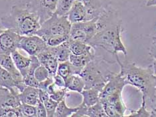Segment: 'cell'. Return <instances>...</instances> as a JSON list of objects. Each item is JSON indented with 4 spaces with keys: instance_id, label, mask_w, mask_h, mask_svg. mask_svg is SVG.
<instances>
[{
    "instance_id": "2",
    "label": "cell",
    "mask_w": 156,
    "mask_h": 117,
    "mask_svg": "<svg viewBox=\"0 0 156 117\" xmlns=\"http://www.w3.org/2000/svg\"><path fill=\"white\" fill-rule=\"evenodd\" d=\"M116 61L120 66V74L123 77L127 85L137 88L150 102L151 109L156 101V76L153 65L142 68L134 62H121L118 54Z\"/></svg>"
},
{
    "instance_id": "30",
    "label": "cell",
    "mask_w": 156,
    "mask_h": 117,
    "mask_svg": "<svg viewBox=\"0 0 156 117\" xmlns=\"http://www.w3.org/2000/svg\"><path fill=\"white\" fill-rule=\"evenodd\" d=\"M69 35H51L47 38H44V41L49 47H55L61 45L64 42L68 41Z\"/></svg>"
},
{
    "instance_id": "29",
    "label": "cell",
    "mask_w": 156,
    "mask_h": 117,
    "mask_svg": "<svg viewBox=\"0 0 156 117\" xmlns=\"http://www.w3.org/2000/svg\"><path fill=\"white\" fill-rule=\"evenodd\" d=\"M142 102H141V105L140 108L136 110V111H133V110H131L130 114L126 116H132V117H151V112L148 111L147 110V102L145 100V97L144 95H142Z\"/></svg>"
},
{
    "instance_id": "6",
    "label": "cell",
    "mask_w": 156,
    "mask_h": 117,
    "mask_svg": "<svg viewBox=\"0 0 156 117\" xmlns=\"http://www.w3.org/2000/svg\"><path fill=\"white\" fill-rule=\"evenodd\" d=\"M98 31L97 18L72 24L69 40L87 42Z\"/></svg>"
},
{
    "instance_id": "26",
    "label": "cell",
    "mask_w": 156,
    "mask_h": 117,
    "mask_svg": "<svg viewBox=\"0 0 156 117\" xmlns=\"http://www.w3.org/2000/svg\"><path fill=\"white\" fill-rule=\"evenodd\" d=\"M57 74L63 77L65 80L72 74H79L69 61L59 62L57 70Z\"/></svg>"
},
{
    "instance_id": "33",
    "label": "cell",
    "mask_w": 156,
    "mask_h": 117,
    "mask_svg": "<svg viewBox=\"0 0 156 117\" xmlns=\"http://www.w3.org/2000/svg\"><path fill=\"white\" fill-rule=\"evenodd\" d=\"M34 76L38 82H40L41 81L48 79V78L50 77V75H49V72L48 69L44 66L41 64L35 69L34 72Z\"/></svg>"
},
{
    "instance_id": "40",
    "label": "cell",
    "mask_w": 156,
    "mask_h": 117,
    "mask_svg": "<svg viewBox=\"0 0 156 117\" xmlns=\"http://www.w3.org/2000/svg\"><path fill=\"white\" fill-rule=\"evenodd\" d=\"M153 68H154V74L156 75V60H153Z\"/></svg>"
},
{
    "instance_id": "17",
    "label": "cell",
    "mask_w": 156,
    "mask_h": 117,
    "mask_svg": "<svg viewBox=\"0 0 156 117\" xmlns=\"http://www.w3.org/2000/svg\"><path fill=\"white\" fill-rule=\"evenodd\" d=\"M95 56H96L95 50L90 53H87V54L79 56L71 54L69 61L73 65L74 68L77 70L78 73L80 74L81 71L82 70L84 67L90 62H91L92 60H94L95 58Z\"/></svg>"
},
{
    "instance_id": "12",
    "label": "cell",
    "mask_w": 156,
    "mask_h": 117,
    "mask_svg": "<svg viewBox=\"0 0 156 117\" xmlns=\"http://www.w3.org/2000/svg\"><path fill=\"white\" fill-rule=\"evenodd\" d=\"M0 66L11 74L15 81L16 86L20 93L22 92L26 85L23 81V77L14 63L11 54H0Z\"/></svg>"
},
{
    "instance_id": "1",
    "label": "cell",
    "mask_w": 156,
    "mask_h": 117,
    "mask_svg": "<svg viewBox=\"0 0 156 117\" xmlns=\"http://www.w3.org/2000/svg\"><path fill=\"white\" fill-rule=\"evenodd\" d=\"M98 31L87 43L94 48H100L112 54L127 52L121 38L123 29L118 13L111 6L97 18Z\"/></svg>"
},
{
    "instance_id": "15",
    "label": "cell",
    "mask_w": 156,
    "mask_h": 117,
    "mask_svg": "<svg viewBox=\"0 0 156 117\" xmlns=\"http://www.w3.org/2000/svg\"><path fill=\"white\" fill-rule=\"evenodd\" d=\"M41 65L48 69L51 77H54L57 74L59 62L55 56L49 51L48 48L37 56Z\"/></svg>"
},
{
    "instance_id": "20",
    "label": "cell",
    "mask_w": 156,
    "mask_h": 117,
    "mask_svg": "<svg viewBox=\"0 0 156 117\" xmlns=\"http://www.w3.org/2000/svg\"><path fill=\"white\" fill-rule=\"evenodd\" d=\"M101 91V88L97 87L84 89L81 93L83 97V101L81 104L86 106V107H90V106L96 104L98 102L100 101Z\"/></svg>"
},
{
    "instance_id": "21",
    "label": "cell",
    "mask_w": 156,
    "mask_h": 117,
    "mask_svg": "<svg viewBox=\"0 0 156 117\" xmlns=\"http://www.w3.org/2000/svg\"><path fill=\"white\" fill-rule=\"evenodd\" d=\"M69 46L71 52V54L73 55L79 56L82 55L87 53H90L95 50V48L91 45L87 44V42H81L79 40H68Z\"/></svg>"
},
{
    "instance_id": "34",
    "label": "cell",
    "mask_w": 156,
    "mask_h": 117,
    "mask_svg": "<svg viewBox=\"0 0 156 117\" xmlns=\"http://www.w3.org/2000/svg\"><path fill=\"white\" fill-rule=\"evenodd\" d=\"M43 102L45 107L46 111H47V117H54L55 110L58 102L53 100L50 97Z\"/></svg>"
},
{
    "instance_id": "28",
    "label": "cell",
    "mask_w": 156,
    "mask_h": 117,
    "mask_svg": "<svg viewBox=\"0 0 156 117\" xmlns=\"http://www.w3.org/2000/svg\"><path fill=\"white\" fill-rule=\"evenodd\" d=\"M76 0H58L55 13L58 16H67Z\"/></svg>"
},
{
    "instance_id": "13",
    "label": "cell",
    "mask_w": 156,
    "mask_h": 117,
    "mask_svg": "<svg viewBox=\"0 0 156 117\" xmlns=\"http://www.w3.org/2000/svg\"><path fill=\"white\" fill-rule=\"evenodd\" d=\"M86 7L87 21L98 18L101 14L112 6L111 0H79Z\"/></svg>"
},
{
    "instance_id": "31",
    "label": "cell",
    "mask_w": 156,
    "mask_h": 117,
    "mask_svg": "<svg viewBox=\"0 0 156 117\" xmlns=\"http://www.w3.org/2000/svg\"><path fill=\"white\" fill-rule=\"evenodd\" d=\"M22 116L36 117V108L35 106L26 103H21L18 107Z\"/></svg>"
},
{
    "instance_id": "32",
    "label": "cell",
    "mask_w": 156,
    "mask_h": 117,
    "mask_svg": "<svg viewBox=\"0 0 156 117\" xmlns=\"http://www.w3.org/2000/svg\"><path fill=\"white\" fill-rule=\"evenodd\" d=\"M19 107V106H18ZM18 107H2L0 108V117H20L22 115Z\"/></svg>"
},
{
    "instance_id": "8",
    "label": "cell",
    "mask_w": 156,
    "mask_h": 117,
    "mask_svg": "<svg viewBox=\"0 0 156 117\" xmlns=\"http://www.w3.org/2000/svg\"><path fill=\"white\" fill-rule=\"evenodd\" d=\"M57 2L58 0H29L26 5L37 14L42 24L55 13Z\"/></svg>"
},
{
    "instance_id": "42",
    "label": "cell",
    "mask_w": 156,
    "mask_h": 117,
    "mask_svg": "<svg viewBox=\"0 0 156 117\" xmlns=\"http://www.w3.org/2000/svg\"><path fill=\"white\" fill-rule=\"evenodd\" d=\"M155 76H156V75H155Z\"/></svg>"
},
{
    "instance_id": "39",
    "label": "cell",
    "mask_w": 156,
    "mask_h": 117,
    "mask_svg": "<svg viewBox=\"0 0 156 117\" xmlns=\"http://www.w3.org/2000/svg\"><path fill=\"white\" fill-rule=\"evenodd\" d=\"M145 5L148 7L156 6V0H147Z\"/></svg>"
},
{
    "instance_id": "19",
    "label": "cell",
    "mask_w": 156,
    "mask_h": 117,
    "mask_svg": "<svg viewBox=\"0 0 156 117\" xmlns=\"http://www.w3.org/2000/svg\"><path fill=\"white\" fill-rule=\"evenodd\" d=\"M39 93L40 90L37 88L26 86L19 94L20 100L22 103L36 106L39 101Z\"/></svg>"
},
{
    "instance_id": "38",
    "label": "cell",
    "mask_w": 156,
    "mask_h": 117,
    "mask_svg": "<svg viewBox=\"0 0 156 117\" xmlns=\"http://www.w3.org/2000/svg\"><path fill=\"white\" fill-rule=\"evenodd\" d=\"M149 54H150V56L153 60H156V37H153L151 46L150 49V53Z\"/></svg>"
},
{
    "instance_id": "18",
    "label": "cell",
    "mask_w": 156,
    "mask_h": 117,
    "mask_svg": "<svg viewBox=\"0 0 156 117\" xmlns=\"http://www.w3.org/2000/svg\"><path fill=\"white\" fill-rule=\"evenodd\" d=\"M11 56L17 68L19 70L23 77L26 76L30 66L31 60L30 56L26 57V56H23L17 49L13 52L11 54Z\"/></svg>"
},
{
    "instance_id": "36",
    "label": "cell",
    "mask_w": 156,
    "mask_h": 117,
    "mask_svg": "<svg viewBox=\"0 0 156 117\" xmlns=\"http://www.w3.org/2000/svg\"><path fill=\"white\" fill-rule=\"evenodd\" d=\"M53 79H54V83L57 86H58L59 88H66L65 79L60 75H59V74H56L53 77Z\"/></svg>"
},
{
    "instance_id": "4",
    "label": "cell",
    "mask_w": 156,
    "mask_h": 117,
    "mask_svg": "<svg viewBox=\"0 0 156 117\" xmlns=\"http://www.w3.org/2000/svg\"><path fill=\"white\" fill-rule=\"evenodd\" d=\"M114 63L106 59L95 56L81 71L80 75L82 77L85 82V89L97 87L102 88L113 72L109 70V65Z\"/></svg>"
},
{
    "instance_id": "24",
    "label": "cell",
    "mask_w": 156,
    "mask_h": 117,
    "mask_svg": "<svg viewBox=\"0 0 156 117\" xmlns=\"http://www.w3.org/2000/svg\"><path fill=\"white\" fill-rule=\"evenodd\" d=\"M0 86L8 88L14 94H20L16 86L15 81L8 71L0 66Z\"/></svg>"
},
{
    "instance_id": "35",
    "label": "cell",
    "mask_w": 156,
    "mask_h": 117,
    "mask_svg": "<svg viewBox=\"0 0 156 117\" xmlns=\"http://www.w3.org/2000/svg\"><path fill=\"white\" fill-rule=\"evenodd\" d=\"M36 108V114L37 117H47V111L43 102H41L40 99L35 106Z\"/></svg>"
},
{
    "instance_id": "16",
    "label": "cell",
    "mask_w": 156,
    "mask_h": 117,
    "mask_svg": "<svg viewBox=\"0 0 156 117\" xmlns=\"http://www.w3.org/2000/svg\"><path fill=\"white\" fill-rule=\"evenodd\" d=\"M21 103L19 94H14L8 88L0 86V108H17Z\"/></svg>"
},
{
    "instance_id": "5",
    "label": "cell",
    "mask_w": 156,
    "mask_h": 117,
    "mask_svg": "<svg viewBox=\"0 0 156 117\" xmlns=\"http://www.w3.org/2000/svg\"><path fill=\"white\" fill-rule=\"evenodd\" d=\"M72 23L67 16H59L55 13L41 25L36 35L42 38L51 35H69Z\"/></svg>"
},
{
    "instance_id": "23",
    "label": "cell",
    "mask_w": 156,
    "mask_h": 117,
    "mask_svg": "<svg viewBox=\"0 0 156 117\" xmlns=\"http://www.w3.org/2000/svg\"><path fill=\"white\" fill-rule=\"evenodd\" d=\"M67 90L76 92L81 94L85 89V82L80 74H72L65 80Z\"/></svg>"
},
{
    "instance_id": "3",
    "label": "cell",
    "mask_w": 156,
    "mask_h": 117,
    "mask_svg": "<svg viewBox=\"0 0 156 117\" xmlns=\"http://www.w3.org/2000/svg\"><path fill=\"white\" fill-rule=\"evenodd\" d=\"M41 25L40 17L26 3L12 6L10 12L0 19V27L13 30L22 36L36 35Z\"/></svg>"
},
{
    "instance_id": "14",
    "label": "cell",
    "mask_w": 156,
    "mask_h": 117,
    "mask_svg": "<svg viewBox=\"0 0 156 117\" xmlns=\"http://www.w3.org/2000/svg\"><path fill=\"white\" fill-rule=\"evenodd\" d=\"M67 16L72 24L87 21L86 7L79 0H76Z\"/></svg>"
},
{
    "instance_id": "22",
    "label": "cell",
    "mask_w": 156,
    "mask_h": 117,
    "mask_svg": "<svg viewBox=\"0 0 156 117\" xmlns=\"http://www.w3.org/2000/svg\"><path fill=\"white\" fill-rule=\"evenodd\" d=\"M49 51L54 55L59 62L69 61L71 52L69 46V42L67 41L61 45L55 47L48 46Z\"/></svg>"
},
{
    "instance_id": "27",
    "label": "cell",
    "mask_w": 156,
    "mask_h": 117,
    "mask_svg": "<svg viewBox=\"0 0 156 117\" xmlns=\"http://www.w3.org/2000/svg\"><path fill=\"white\" fill-rule=\"evenodd\" d=\"M86 116L87 117H105L108 116L104 111V106L100 101L90 107H86Z\"/></svg>"
},
{
    "instance_id": "9",
    "label": "cell",
    "mask_w": 156,
    "mask_h": 117,
    "mask_svg": "<svg viewBox=\"0 0 156 117\" xmlns=\"http://www.w3.org/2000/svg\"><path fill=\"white\" fill-rule=\"evenodd\" d=\"M48 46L44 40L37 35L23 36L20 41L19 49H22L30 56H37L45 50Z\"/></svg>"
},
{
    "instance_id": "7",
    "label": "cell",
    "mask_w": 156,
    "mask_h": 117,
    "mask_svg": "<svg viewBox=\"0 0 156 117\" xmlns=\"http://www.w3.org/2000/svg\"><path fill=\"white\" fill-rule=\"evenodd\" d=\"M122 94V92H119L104 100L100 101L102 103L104 111L108 116H125V113L127 108L123 101Z\"/></svg>"
},
{
    "instance_id": "11",
    "label": "cell",
    "mask_w": 156,
    "mask_h": 117,
    "mask_svg": "<svg viewBox=\"0 0 156 117\" xmlns=\"http://www.w3.org/2000/svg\"><path fill=\"white\" fill-rule=\"evenodd\" d=\"M126 85L127 84L125 79L119 72H112L109 76L107 82L102 88L100 95V101L104 100L115 93L122 92Z\"/></svg>"
},
{
    "instance_id": "37",
    "label": "cell",
    "mask_w": 156,
    "mask_h": 117,
    "mask_svg": "<svg viewBox=\"0 0 156 117\" xmlns=\"http://www.w3.org/2000/svg\"><path fill=\"white\" fill-rule=\"evenodd\" d=\"M54 82V79H53V77H49L48 79H46L44 81H41V82H39L38 85V89L40 90H47L48 87Z\"/></svg>"
},
{
    "instance_id": "25",
    "label": "cell",
    "mask_w": 156,
    "mask_h": 117,
    "mask_svg": "<svg viewBox=\"0 0 156 117\" xmlns=\"http://www.w3.org/2000/svg\"><path fill=\"white\" fill-rule=\"evenodd\" d=\"M66 98L58 102L55 110L54 117H69L72 116L74 113L76 112L79 106L77 107H69L66 104Z\"/></svg>"
},
{
    "instance_id": "41",
    "label": "cell",
    "mask_w": 156,
    "mask_h": 117,
    "mask_svg": "<svg viewBox=\"0 0 156 117\" xmlns=\"http://www.w3.org/2000/svg\"><path fill=\"white\" fill-rule=\"evenodd\" d=\"M3 29H2V28H1V27H0V34H1V33L2 32V31H3Z\"/></svg>"
},
{
    "instance_id": "10",
    "label": "cell",
    "mask_w": 156,
    "mask_h": 117,
    "mask_svg": "<svg viewBox=\"0 0 156 117\" xmlns=\"http://www.w3.org/2000/svg\"><path fill=\"white\" fill-rule=\"evenodd\" d=\"M23 36L11 30H3L0 34V54H11L19 49Z\"/></svg>"
}]
</instances>
